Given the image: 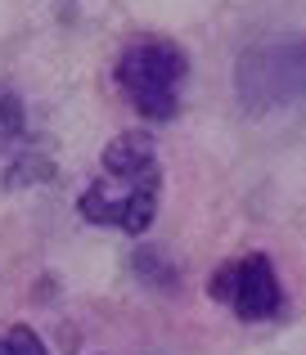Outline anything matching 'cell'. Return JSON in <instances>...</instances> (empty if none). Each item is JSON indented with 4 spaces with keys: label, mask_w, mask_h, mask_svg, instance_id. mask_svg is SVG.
I'll return each mask as SVG.
<instances>
[{
    "label": "cell",
    "mask_w": 306,
    "mask_h": 355,
    "mask_svg": "<svg viewBox=\"0 0 306 355\" xmlns=\"http://www.w3.org/2000/svg\"><path fill=\"white\" fill-rule=\"evenodd\" d=\"M189 72L185 50L171 36H135L117 59V90L149 121H171L180 108V81Z\"/></svg>",
    "instance_id": "6da1fadb"
},
{
    "label": "cell",
    "mask_w": 306,
    "mask_h": 355,
    "mask_svg": "<svg viewBox=\"0 0 306 355\" xmlns=\"http://www.w3.org/2000/svg\"><path fill=\"white\" fill-rule=\"evenodd\" d=\"M18 135H23V99L5 90V95H0V139L9 144V139H18Z\"/></svg>",
    "instance_id": "8992f818"
},
{
    "label": "cell",
    "mask_w": 306,
    "mask_h": 355,
    "mask_svg": "<svg viewBox=\"0 0 306 355\" xmlns=\"http://www.w3.org/2000/svg\"><path fill=\"white\" fill-rule=\"evenodd\" d=\"M0 355H14V347H9V338H0Z\"/></svg>",
    "instance_id": "30bf717a"
},
{
    "label": "cell",
    "mask_w": 306,
    "mask_h": 355,
    "mask_svg": "<svg viewBox=\"0 0 306 355\" xmlns=\"http://www.w3.org/2000/svg\"><path fill=\"white\" fill-rule=\"evenodd\" d=\"M9 338V347H14V355H45V347H41V338H36L27 324H14V329L5 333Z\"/></svg>",
    "instance_id": "ba28073f"
},
{
    "label": "cell",
    "mask_w": 306,
    "mask_h": 355,
    "mask_svg": "<svg viewBox=\"0 0 306 355\" xmlns=\"http://www.w3.org/2000/svg\"><path fill=\"white\" fill-rule=\"evenodd\" d=\"M99 166H104V175H113V180H131V175L158 166V157H153V144H149L144 130H122V135H113L104 144Z\"/></svg>",
    "instance_id": "277c9868"
},
{
    "label": "cell",
    "mask_w": 306,
    "mask_h": 355,
    "mask_svg": "<svg viewBox=\"0 0 306 355\" xmlns=\"http://www.w3.org/2000/svg\"><path fill=\"white\" fill-rule=\"evenodd\" d=\"M131 261H135V275H140L144 284H153V288H171V270L158 266V261H162L158 252H135Z\"/></svg>",
    "instance_id": "52a82bcc"
},
{
    "label": "cell",
    "mask_w": 306,
    "mask_h": 355,
    "mask_svg": "<svg viewBox=\"0 0 306 355\" xmlns=\"http://www.w3.org/2000/svg\"><path fill=\"white\" fill-rule=\"evenodd\" d=\"M235 293H239V261H226V266L207 279V297H212V302L235 306Z\"/></svg>",
    "instance_id": "5b68a950"
},
{
    "label": "cell",
    "mask_w": 306,
    "mask_h": 355,
    "mask_svg": "<svg viewBox=\"0 0 306 355\" xmlns=\"http://www.w3.org/2000/svg\"><path fill=\"white\" fill-rule=\"evenodd\" d=\"M239 95L253 113H271L293 99H302V68H298V45H262L248 50L239 63Z\"/></svg>",
    "instance_id": "7a4b0ae2"
},
{
    "label": "cell",
    "mask_w": 306,
    "mask_h": 355,
    "mask_svg": "<svg viewBox=\"0 0 306 355\" xmlns=\"http://www.w3.org/2000/svg\"><path fill=\"white\" fill-rule=\"evenodd\" d=\"M280 279H275V266L266 252H253V257H239V293H235V311L239 320L257 324L271 320L280 311Z\"/></svg>",
    "instance_id": "3957f363"
},
{
    "label": "cell",
    "mask_w": 306,
    "mask_h": 355,
    "mask_svg": "<svg viewBox=\"0 0 306 355\" xmlns=\"http://www.w3.org/2000/svg\"><path fill=\"white\" fill-rule=\"evenodd\" d=\"M298 68H302V99H306V41L298 45Z\"/></svg>",
    "instance_id": "9c48e42d"
}]
</instances>
